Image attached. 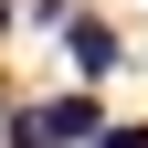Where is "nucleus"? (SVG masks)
<instances>
[{
    "label": "nucleus",
    "mask_w": 148,
    "mask_h": 148,
    "mask_svg": "<svg viewBox=\"0 0 148 148\" xmlns=\"http://www.w3.org/2000/svg\"><path fill=\"white\" fill-rule=\"evenodd\" d=\"M106 127L95 95H53V106H11V148H85Z\"/></svg>",
    "instance_id": "1"
},
{
    "label": "nucleus",
    "mask_w": 148,
    "mask_h": 148,
    "mask_svg": "<svg viewBox=\"0 0 148 148\" xmlns=\"http://www.w3.org/2000/svg\"><path fill=\"white\" fill-rule=\"evenodd\" d=\"M64 42H74V64H85V74H106V64H116V32H106V21H85V11L64 21Z\"/></svg>",
    "instance_id": "2"
},
{
    "label": "nucleus",
    "mask_w": 148,
    "mask_h": 148,
    "mask_svg": "<svg viewBox=\"0 0 148 148\" xmlns=\"http://www.w3.org/2000/svg\"><path fill=\"white\" fill-rule=\"evenodd\" d=\"M0 32H11V0H0Z\"/></svg>",
    "instance_id": "4"
},
{
    "label": "nucleus",
    "mask_w": 148,
    "mask_h": 148,
    "mask_svg": "<svg viewBox=\"0 0 148 148\" xmlns=\"http://www.w3.org/2000/svg\"><path fill=\"white\" fill-rule=\"evenodd\" d=\"M85 148H148V127H95Z\"/></svg>",
    "instance_id": "3"
}]
</instances>
